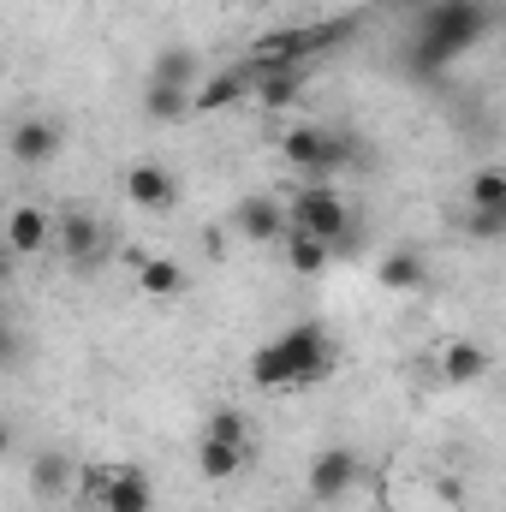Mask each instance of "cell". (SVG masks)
<instances>
[{
	"mask_svg": "<svg viewBox=\"0 0 506 512\" xmlns=\"http://www.w3.org/2000/svg\"><path fill=\"white\" fill-rule=\"evenodd\" d=\"M340 370V346L322 322H292L280 328L274 340H262L251 352V382L268 393H286V387H310L322 376Z\"/></svg>",
	"mask_w": 506,
	"mask_h": 512,
	"instance_id": "6da1fadb",
	"label": "cell"
},
{
	"mask_svg": "<svg viewBox=\"0 0 506 512\" xmlns=\"http://www.w3.org/2000/svg\"><path fill=\"white\" fill-rule=\"evenodd\" d=\"M489 0H429V12L417 18V30H411V48H405V60H411V72H441V66H453L459 54H471L483 36H489Z\"/></svg>",
	"mask_w": 506,
	"mask_h": 512,
	"instance_id": "7a4b0ae2",
	"label": "cell"
},
{
	"mask_svg": "<svg viewBox=\"0 0 506 512\" xmlns=\"http://www.w3.org/2000/svg\"><path fill=\"white\" fill-rule=\"evenodd\" d=\"M280 161L304 179V185H334L352 161H358V143L346 131H328V126H292L280 137Z\"/></svg>",
	"mask_w": 506,
	"mask_h": 512,
	"instance_id": "3957f363",
	"label": "cell"
},
{
	"mask_svg": "<svg viewBox=\"0 0 506 512\" xmlns=\"http://www.w3.org/2000/svg\"><path fill=\"white\" fill-rule=\"evenodd\" d=\"M346 36H352V18H340V24H292V30H268L251 54H245V72L262 78V72L310 66L322 48H334V42H346Z\"/></svg>",
	"mask_w": 506,
	"mask_h": 512,
	"instance_id": "277c9868",
	"label": "cell"
},
{
	"mask_svg": "<svg viewBox=\"0 0 506 512\" xmlns=\"http://www.w3.org/2000/svg\"><path fill=\"white\" fill-rule=\"evenodd\" d=\"M286 215H292V227L328 239L334 256H346L352 245H358V233H352V209H346L340 185H298V191L286 197Z\"/></svg>",
	"mask_w": 506,
	"mask_h": 512,
	"instance_id": "5b68a950",
	"label": "cell"
},
{
	"mask_svg": "<svg viewBox=\"0 0 506 512\" xmlns=\"http://www.w3.org/2000/svg\"><path fill=\"white\" fill-rule=\"evenodd\" d=\"M54 251H60V262H66L72 274H90V268L108 262V227H102L84 203H72V209L54 215Z\"/></svg>",
	"mask_w": 506,
	"mask_h": 512,
	"instance_id": "8992f818",
	"label": "cell"
},
{
	"mask_svg": "<svg viewBox=\"0 0 506 512\" xmlns=\"http://www.w3.org/2000/svg\"><path fill=\"white\" fill-rule=\"evenodd\" d=\"M358 483H364V459H358V447H346V441L322 447V453L310 459V477H304V489H310L316 507H340L346 495H358Z\"/></svg>",
	"mask_w": 506,
	"mask_h": 512,
	"instance_id": "52a82bcc",
	"label": "cell"
},
{
	"mask_svg": "<svg viewBox=\"0 0 506 512\" xmlns=\"http://www.w3.org/2000/svg\"><path fill=\"white\" fill-rule=\"evenodd\" d=\"M84 507L90 512H155V489L137 465L120 471H90L84 477Z\"/></svg>",
	"mask_w": 506,
	"mask_h": 512,
	"instance_id": "ba28073f",
	"label": "cell"
},
{
	"mask_svg": "<svg viewBox=\"0 0 506 512\" xmlns=\"http://www.w3.org/2000/svg\"><path fill=\"white\" fill-rule=\"evenodd\" d=\"M233 233L251 239V245H280L292 233V215H286V197H239L233 203Z\"/></svg>",
	"mask_w": 506,
	"mask_h": 512,
	"instance_id": "9c48e42d",
	"label": "cell"
},
{
	"mask_svg": "<svg viewBox=\"0 0 506 512\" xmlns=\"http://www.w3.org/2000/svg\"><path fill=\"white\" fill-rule=\"evenodd\" d=\"M60 143H66V131L60 120H48V114H24L12 137H6V155L18 161V167H48L54 155H60Z\"/></svg>",
	"mask_w": 506,
	"mask_h": 512,
	"instance_id": "30bf717a",
	"label": "cell"
},
{
	"mask_svg": "<svg viewBox=\"0 0 506 512\" xmlns=\"http://www.w3.org/2000/svg\"><path fill=\"white\" fill-rule=\"evenodd\" d=\"M48 245H54V215L36 209V203H18V209L6 215V251L12 256H42Z\"/></svg>",
	"mask_w": 506,
	"mask_h": 512,
	"instance_id": "8fae6325",
	"label": "cell"
},
{
	"mask_svg": "<svg viewBox=\"0 0 506 512\" xmlns=\"http://www.w3.org/2000/svg\"><path fill=\"white\" fill-rule=\"evenodd\" d=\"M126 197L137 209H149V215H167L173 203H179V185H173V173L167 167H155V161H137L126 173Z\"/></svg>",
	"mask_w": 506,
	"mask_h": 512,
	"instance_id": "7c38bea8",
	"label": "cell"
},
{
	"mask_svg": "<svg viewBox=\"0 0 506 512\" xmlns=\"http://www.w3.org/2000/svg\"><path fill=\"white\" fill-rule=\"evenodd\" d=\"M245 96H256V78L245 72V60H239V66H227V72H215V78L197 84V114H221V108H233Z\"/></svg>",
	"mask_w": 506,
	"mask_h": 512,
	"instance_id": "4fadbf2b",
	"label": "cell"
},
{
	"mask_svg": "<svg viewBox=\"0 0 506 512\" xmlns=\"http://www.w3.org/2000/svg\"><path fill=\"white\" fill-rule=\"evenodd\" d=\"M489 376V346L483 340H453L441 346V382L447 387H471Z\"/></svg>",
	"mask_w": 506,
	"mask_h": 512,
	"instance_id": "5bb4252c",
	"label": "cell"
},
{
	"mask_svg": "<svg viewBox=\"0 0 506 512\" xmlns=\"http://www.w3.org/2000/svg\"><path fill=\"white\" fill-rule=\"evenodd\" d=\"M245 465H251V447H239V441H215V435L197 441V471H203V483H233Z\"/></svg>",
	"mask_w": 506,
	"mask_h": 512,
	"instance_id": "9a60e30c",
	"label": "cell"
},
{
	"mask_svg": "<svg viewBox=\"0 0 506 512\" xmlns=\"http://www.w3.org/2000/svg\"><path fill=\"white\" fill-rule=\"evenodd\" d=\"M197 114V90H179V84H143V120L155 126H179Z\"/></svg>",
	"mask_w": 506,
	"mask_h": 512,
	"instance_id": "2e32d148",
	"label": "cell"
},
{
	"mask_svg": "<svg viewBox=\"0 0 506 512\" xmlns=\"http://www.w3.org/2000/svg\"><path fill=\"white\" fill-rule=\"evenodd\" d=\"M280 251H286V268H292V274H304V280H316V274L334 262V245H328V239H316V233H304V227H292V233L280 239Z\"/></svg>",
	"mask_w": 506,
	"mask_h": 512,
	"instance_id": "e0dca14e",
	"label": "cell"
},
{
	"mask_svg": "<svg viewBox=\"0 0 506 512\" xmlns=\"http://www.w3.org/2000/svg\"><path fill=\"white\" fill-rule=\"evenodd\" d=\"M149 84L197 90V84H203V60H197V48H161V54L149 60Z\"/></svg>",
	"mask_w": 506,
	"mask_h": 512,
	"instance_id": "ac0fdd59",
	"label": "cell"
},
{
	"mask_svg": "<svg viewBox=\"0 0 506 512\" xmlns=\"http://www.w3.org/2000/svg\"><path fill=\"white\" fill-rule=\"evenodd\" d=\"M376 274H381L387 292H423V286H429V262L417 251H387L376 262Z\"/></svg>",
	"mask_w": 506,
	"mask_h": 512,
	"instance_id": "d6986e66",
	"label": "cell"
},
{
	"mask_svg": "<svg viewBox=\"0 0 506 512\" xmlns=\"http://www.w3.org/2000/svg\"><path fill=\"white\" fill-rule=\"evenodd\" d=\"M137 286H143V298H179L185 292V268L173 256H137Z\"/></svg>",
	"mask_w": 506,
	"mask_h": 512,
	"instance_id": "ffe728a7",
	"label": "cell"
},
{
	"mask_svg": "<svg viewBox=\"0 0 506 512\" xmlns=\"http://www.w3.org/2000/svg\"><path fill=\"white\" fill-rule=\"evenodd\" d=\"M304 72H310V66H292V72H262V78H256V102H262L268 114L292 108V102H298V90H304Z\"/></svg>",
	"mask_w": 506,
	"mask_h": 512,
	"instance_id": "44dd1931",
	"label": "cell"
},
{
	"mask_svg": "<svg viewBox=\"0 0 506 512\" xmlns=\"http://www.w3.org/2000/svg\"><path fill=\"white\" fill-rule=\"evenodd\" d=\"M30 483H36V495L66 501V495H72V459H66V453H42V459L30 465Z\"/></svg>",
	"mask_w": 506,
	"mask_h": 512,
	"instance_id": "7402d4cb",
	"label": "cell"
},
{
	"mask_svg": "<svg viewBox=\"0 0 506 512\" xmlns=\"http://www.w3.org/2000/svg\"><path fill=\"white\" fill-rule=\"evenodd\" d=\"M465 203L471 209H506V167H477L465 185Z\"/></svg>",
	"mask_w": 506,
	"mask_h": 512,
	"instance_id": "603a6c76",
	"label": "cell"
},
{
	"mask_svg": "<svg viewBox=\"0 0 506 512\" xmlns=\"http://www.w3.org/2000/svg\"><path fill=\"white\" fill-rule=\"evenodd\" d=\"M203 435H215V441H239V447H251V417H245L239 405H221V411H209V423H203Z\"/></svg>",
	"mask_w": 506,
	"mask_h": 512,
	"instance_id": "cb8c5ba5",
	"label": "cell"
},
{
	"mask_svg": "<svg viewBox=\"0 0 506 512\" xmlns=\"http://www.w3.org/2000/svg\"><path fill=\"white\" fill-rule=\"evenodd\" d=\"M465 233H471L477 245L506 239V209H465Z\"/></svg>",
	"mask_w": 506,
	"mask_h": 512,
	"instance_id": "d4e9b609",
	"label": "cell"
}]
</instances>
